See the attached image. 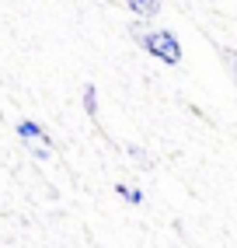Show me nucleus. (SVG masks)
I'll use <instances>...</instances> for the list:
<instances>
[{"label":"nucleus","mask_w":237,"mask_h":248,"mask_svg":"<svg viewBox=\"0 0 237 248\" xmlns=\"http://www.w3.org/2000/svg\"><path fill=\"white\" fill-rule=\"evenodd\" d=\"M133 39L143 46V53H150L154 60L167 63V67H178L181 63V42L171 28H150V31H140V25H133Z\"/></svg>","instance_id":"f257e3e1"},{"label":"nucleus","mask_w":237,"mask_h":248,"mask_svg":"<svg viewBox=\"0 0 237 248\" xmlns=\"http://www.w3.org/2000/svg\"><path fill=\"white\" fill-rule=\"evenodd\" d=\"M14 133H18V140H21L35 157H53V154H56L53 137H49L35 119H18V123H14Z\"/></svg>","instance_id":"f03ea898"},{"label":"nucleus","mask_w":237,"mask_h":248,"mask_svg":"<svg viewBox=\"0 0 237 248\" xmlns=\"http://www.w3.org/2000/svg\"><path fill=\"white\" fill-rule=\"evenodd\" d=\"M129 4V11L136 14V18H143V21H150V18H157L161 14V0H126Z\"/></svg>","instance_id":"7ed1b4c3"},{"label":"nucleus","mask_w":237,"mask_h":248,"mask_svg":"<svg viewBox=\"0 0 237 248\" xmlns=\"http://www.w3.org/2000/svg\"><path fill=\"white\" fill-rule=\"evenodd\" d=\"M115 196H122L129 206H143V189L129 186V182H115Z\"/></svg>","instance_id":"20e7f679"},{"label":"nucleus","mask_w":237,"mask_h":248,"mask_svg":"<svg viewBox=\"0 0 237 248\" xmlns=\"http://www.w3.org/2000/svg\"><path fill=\"white\" fill-rule=\"evenodd\" d=\"M84 112H88L91 119H98V84L84 88Z\"/></svg>","instance_id":"39448f33"},{"label":"nucleus","mask_w":237,"mask_h":248,"mask_svg":"<svg viewBox=\"0 0 237 248\" xmlns=\"http://www.w3.org/2000/svg\"><path fill=\"white\" fill-rule=\"evenodd\" d=\"M223 63H227V70H230V77H234V84H237V49H223Z\"/></svg>","instance_id":"423d86ee"}]
</instances>
